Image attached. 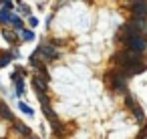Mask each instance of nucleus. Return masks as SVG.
<instances>
[{"label": "nucleus", "instance_id": "4", "mask_svg": "<svg viewBox=\"0 0 147 139\" xmlns=\"http://www.w3.org/2000/svg\"><path fill=\"white\" fill-rule=\"evenodd\" d=\"M127 6L131 8V18H147V2L145 0H133V2H127Z\"/></svg>", "mask_w": 147, "mask_h": 139}, {"label": "nucleus", "instance_id": "17", "mask_svg": "<svg viewBox=\"0 0 147 139\" xmlns=\"http://www.w3.org/2000/svg\"><path fill=\"white\" fill-rule=\"evenodd\" d=\"M18 38L22 40V43H30V40H34V30H20L18 32Z\"/></svg>", "mask_w": 147, "mask_h": 139}, {"label": "nucleus", "instance_id": "13", "mask_svg": "<svg viewBox=\"0 0 147 139\" xmlns=\"http://www.w3.org/2000/svg\"><path fill=\"white\" fill-rule=\"evenodd\" d=\"M10 20H12V12L10 10H0V26H10Z\"/></svg>", "mask_w": 147, "mask_h": 139}, {"label": "nucleus", "instance_id": "3", "mask_svg": "<svg viewBox=\"0 0 147 139\" xmlns=\"http://www.w3.org/2000/svg\"><path fill=\"white\" fill-rule=\"evenodd\" d=\"M117 40L123 45L125 51L139 53V55H145V51H147V36H143V34H139V36H121V34H117Z\"/></svg>", "mask_w": 147, "mask_h": 139}, {"label": "nucleus", "instance_id": "15", "mask_svg": "<svg viewBox=\"0 0 147 139\" xmlns=\"http://www.w3.org/2000/svg\"><path fill=\"white\" fill-rule=\"evenodd\" d=\"M16 10H18L22 16H26V18H30V16H32L30 6H28V4H24V2H16Z\"/></svg>", "mask_w": 147, "mask_h": 139}, {"label": "nucleus", "instance_id": "7", "mask_svg": "<svg viewBox=\"0 0 147 139\" xmlns=\"http://www.w3.org/2000/svg\"><path fill=\"white\" fill-rule=\"evenodd\" d=\"M129 22L137 28V32H139V34L147 36V18H131Z\"/></svg>", "mask_w": 147, "mask_h": 139}, {"label": "nucleus", "instance_id": "22", "mask_svg": "<svg viewBox=\"0 0 147 139\" xmlns=\"http://www.w3.org/2000/svg\"><path fill=\"white\" fill-rule=\"evenodd\" d=\"M2 8L12 12V8H16V4H14V2H10V0H4V2H2Z\"/></svg>", "mask_w": 147, "mask_h": 139}, {"label": "nucleus", "instance_id": "6", "mask_svg": "<svg viewBox=\"0 0 147 139\" xmlns=\"http://www.w3.org/2000/svg\"><path fill=\"white\" fill-rule=\"evenodd\" d=\"M12 129H14V131H16V133H18L20 137H24V139L32 135V131H30V127H28V125H24L22 121H14V123H12Z\"/></svg>", "mask_w": 147, "mask_h": 139}, {"label": "nucleus", "instance_id": "19", "mask_svg": "<svg viewBox=\"0 0 147 139\" xmlns=\"http://www.w3.org/2000/svg\"><path fill=\"white\" fill-rule=\"evenodd\" d=\"M42 113H45V117H47V121L51 123V121H55V119H59L57 117V113H55V109L49 105V107H42Z\"/></svg>", "mask_w": 147, "mask_h": 139}, {"label": "nucleus", "instance_id": "24", "mask_svg": "<svg viewBox=\"0 0 147 139\" xmlns=\"http://www.w3.org/2000/svg\"><path fill=\"white\" fill-rule=\"evenodd\" d=\"M10 55L14 57V61H16V59H20V51H18V49H10Z\"/></svg>", "mask_w": 147, "mask_h": 139}, {"label": "nucleus", "instance_id": "26", "mask_svg": "<svg viewBox=\"0 0 147 139\" xmlns=\"http://www.w3.org/2000/svg\"><path fill=\"white\" fill-rule=\"evenodd\" d=\"M0 8H2V2H0Z\"/></svg>", "mask_w": 147, "mask_h": 139}, {"label": "nucleus", "instance_id": "11", "mask_svg": "<svg viewBox=\"0 0 147 139\" xmlns=\"http://www.w3.org/2000/svg\"><path fill=\"white\" fill-rule=\"evenodd\" d=\"M2 36L12 45V47H16L18 43H20V38H18V32H12V30H8V28H2Z\"/></svg>", "mask_w": 147, "mask_h": 139}, {"label": "nucleus", "instance_id": "10", "mask_svg": "<svg viewBox=\"0 0 147 139\" xmlns=\"http://www.w3.org/2000/svg\"><path fill=\"white\" fill-rule=\"evenodd\" d=\"M0 117H2L4 121H10V123H14V113L10 111V107H8L6 103H0Z\"/></svg>", "mask_w": 147, "mask_h": 139}, {"label": "nucleus", "instance_id": "1", "mask_svg": "<svg viewBox=\"0 0 147 139\" xmlns=\"http://www.w3.org/2000/svg\"><path fill=\"white\" fill-rule=\"evenodd\" d=\"M105 81H107V85H109V89L113 91V93H117V95H127L129 93V89H127V77L119 71V69H115V71H107L105 73Z\"/></svg>", "mask_w": 147, "mask_h": 139}, {"label": "nucleus", "instance_id": "2", "mask_svg": "<svg viewBox=\"0 0 147 139\" xmlns=\"http://www.w3.org/2000/svg\"><path fill=\"white\" fill-rule=\"evenodd\" d=\"M32 55H34L42 65H51V63H55V61L61 59V51H59L57 47H53L51 43H40V45L32 51Z\"/></svg>", "mask_w": 147, "mask_h": 139}, {"label": "nucleus", "instance_id": "12", "mask_svg": "<svg viewBox=\"0 0 147 139\" xmlns=\"http://www.w3.org/2000/svg\"><path fill=\"white\" fill-rule=\"evenodd\" d=\"M10 28L14 30V32H20V30H24V20L18 16V14H12V20H10Z\"/></svg>", "mask_w": 147, "mask_h": 139}, {"label": "nucleus", "instance_id": "23", "mask_svg": "<svg viewBox=\"0 0 147 139\" xmlns=\"http://www.w3.org/2000/svg\"><path fill=\"white\" fill-rule=\"evenodd\" d=\"M28 26L34 30V28L38 26V18H36V16H30V18H28Z\"/></svg>", "mask_w": 147, "mask_h": 139}, {"label": "nucleus", "instance_id": "18", "mask_svg": "<svg viewBox=\"0 0 147 139\" xmlns=\"http://www.w3.org/2000/svg\"><path fill=\"white\" fill-rule=\"evenodd\" d=\"M18 109H20L24 115H28V117H34V109H32L30 105H26L24 101H18Z\"/></svg>", "mask_w": 147, "mask_h": 139}, {"label": "nucleus", "instance_id": "27", "mask_svg": "<svg viewBox=\"0 0 147 139\" xmlns=\"http://www.w3.org/2000/svg\"><path fill=\"white\" fill-rule=\"evenodd\" d=\"M0 87H2V83H0Z\"/></svg>", "mask_w": 147, "mask_h": 139}, {"label": "nucleus", "instance_id": "16", "mask_svg": "<svg viewBox=\"0 0 147 139\" xmlns=\"http://www.w3.org/2000/svg\"><path fill=\"white\" fill-rule=\"evenodd\" d=\"M24 93H26V91H24V79L14 81V95H16V99H20Z\"/></svg>", "mask_w": 147, "mask_h": 139}, {"label": "nucleus", "instance_id": "8", "mask_svg": "<svg viewBox=\"0 0 147 139\" xmlns=\"http://www.w3.org/2000/svg\"><path fill=\"white\" fill-rule=\"evenodd\" d=\"M32 87H34V91H36V93H47V95H49V83H45L42 79L32 77Z\"/></svg>", "mask_w": 147, "mask_h": 139}, {"label": "nucleus", "instance_id": "5", "mask_svg": "<svg viewBox=\"0 0 147 139\" xmlns=\"http://www.w3.org/2000/svg\"><path fill=\"white\" fill-rule=\"evenodd\" d=\"M131 113H133V117H135V121L141 125V127H145L147 125V119H145V113H143V109H141V105L139 103H135L133 107H131Z\"/></svg>", "mask_w": 147, "mask_h": 139}, {"label": "nucleus", "instance_id": "14", "mask_svg": "<svg viewBox=\"0 0 147 139\" xmlns=\"http://www.w3.org/2000/svg\"><path fill=\"white\" fill-rule=\"evenodd\" d=\"M12 61H14V57L10 55V51H4V53H0V69L8 67V65H10Z\"/></svg>", "mask_w": 147, "mask_h": 139}, {"label": "nucleus", "instance_id": "25", "mask_svg": "<svg viewBox=\"0 0 147 139\" xmlns=\"http://www.w3.org/2000/svg\"><path fill=\"white\" fill-rule=\"evenodd\" d=\"M26 139H40V137H36V135H30V137H26Z\"/></svg>", "mask_w": 147, "mask_h": 139}, {"label": "nucleus", "instance_id": "21", "mask_svg": "<svg viewBox=\"0 0 147 139\" xmlns=\"http://www.w3.org/2000/svg\"><path fill=\"white\" fill-rule=\"evenodd\" d=\"M123 99H125V107H127L129 111H131V107H133V105L137 103V101H135V97H133L131 93H127V95H123Z\"/></svg>", "mask_w": 147, "mask_h": 139}, {"label": "nucleus", "instance_id": "9", "mask_svg": "<svg viewBox=\"0 0 147 139\" xmlns=\"http://www.w3.org/2000/svg\"><path fill=\"white\" fill-rule=\"evenodd\" d=\"M51 131H53L57 137H63V135H65V123H63L61 119L51 121Z\"/></svg>", "mask_w": 147, "mask_h": 139}, {"label": "nucleus", "instance_id": "20", "mask_svg": "<svg viewBox=\"0 0 147 139\" xmlns=\"http://www.w3.org/2000/svg\"><path fill=\"white\" fill-rule=\"evenodd\" d=\"M36 97H38V101H40L42 107H49V105H51V97H49L47 93H36Z\"/></svg>", "mask_w": 147, "mask_h": 139}]
</instances>
